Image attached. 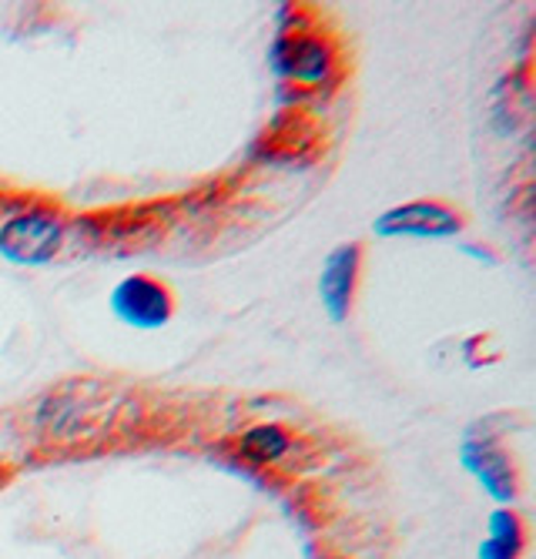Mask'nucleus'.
I'll use <instances>...</instances> for the list:
<instances>
[{
	"mask_svg": "<svg viewBox=\"0 0 536 559\" xmlns=\"http://www.w3.org/2000/svg\"><path fill=\"white\" fill-rule=\"evenodd\" d=\"M460 455H463L466 473H473L476 483L486 492H490L497 502L510 506L520 496V476L513 469V460L497 442H490V439H469V442H463Z\"/></svg>",
	"mask_w": 536,
	"mask_h": 559,
	"instance_id": "nucleus-6",
	"label": "nucleus"
},
{
	"mask_svg": "<svg viewBox=\"0 0 536 559\" xmlns=\"http://www.w3.org/2000/svg\"><path fill=\"white\" fill-rule=\"evenodd\" d=\"M238 449L255 466H275L291 452V436L275 423H262V426H252L249 432H241Z\"/></svg>",
	"mask_w": 536,
	"mask_h": 559,
	"instance_id": "nucleus-8",
	"label": "nucleus"
},
{
	"mask_svg": "<svg viewBox=\"0 0 536 559\" xmlns=\"http://www.w3.org/2000/svg\"><path fill=\"white\" fill-rule=\"evenodd\" d=\"M64 245V222L47 209H27L0 228V259L14 265H47Z\"/></svg>",
	"mask_w": 536,
	"mask_h": 559,
	"instance_id": "nucleus-1",
	"label": "nucleus"
},
{
	"mask_svg": "<svg viewBox=\"0 0 536 559\" xmlns=\"http://www.w3.org/2000/svg\"><path fill=\"white\" fill-rule=\"evenodd\" d=\"M111 312L128 329L155 332L171 322L175 298H171V288L152 275H128L111 292Z\"/></svg>",
	"mask_w": 536,
	"mask_h": 559,
	"instance_id": "nucleus-2",
	"label": "nucleus"
},
{
	"mask_svg": "<svg viewBox=\"0 0 536 559\" xmlns=\"http://www.w3.org/2000/svg\"><path fill=\"white\" fill-rule=\"evenodd\" d=\"M332 47L325 37L315 34H278L272 44V68L278 78L291 84H322L332 74Z\"/></svg>",
	"mask_w": 536,
	"mask_h": 559,
	"instance_id": "nucleus-4",
	"label": "nucleus"
},
{
	"mask_svg": "<svg viewBox=\"0 0 536 559\" xmlns=\"http://www.w3.org/2000/svg\"><path fill=\"white\" fill-rule=\"evenodd\" d=\"M526 549V526L523 520L503 506V510H493L490 520H486V539L479 543V559H520Z\"/></svg>",
	"mask_w": 536,
	"mask_h": 559,
	"instance_id": "nucleus-7",
	"label": "nucleus"
},
{
	"mask_svg": "<svg viewBox=\"0 0 536 559\" xmlns=\"http://www.w3.org/2000/svg\"><path fill=\"white\" fill-rule=\"evenodd\" d=\"M372 231L382 238H453L463 231V215L443 201L419 198L382 212Z\"/></svg>",
	"mask_w": 536,
	"mask_h": 559,
	"instance_id": "nucleus-3",
	"label": "nucleus"
},
{
	"mask_svg": "<svg viewBox=\"0 0 536 559\" xmlns=\"http://www.w3.org/2000/svg\"><path fill=\"white\" fill-rule=\"evenodd\" d=\"M322 559H343V556H322Z\"/></svg>",
	"mask_w": 536,
	"mask_h": 559,
	"instance_id": "nucleus-9",
	"label": "nucleus"
},
{
	"mask_svg": "<svg viewBox=\"0 0 536 559\" xmlns=\"http://www.w3.org/2000/svg\"><path fill=\"white\" fill-rule=\"evenodd\" d=\"M359 262H362V248L356 241L332 248L322 275H319V298L322 309L332 322H346L353 312V298H356V282H359Z\"/></svg>",
	"mask_w": 536,
	"mask_h": 559,
	"instance_id": "nucleus-5",
	"label": "nucleus"
}]
</instances>
